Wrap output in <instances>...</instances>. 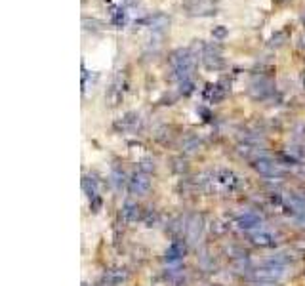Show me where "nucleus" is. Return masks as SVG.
<instances>
[{
	"label": "nucleus",
	"mask_w": 305,
	"mask_h": 286,
	"mask_svg": "<svg viewBox=\"0 0 305 286\" xmlns=\"http://www.w3.org/2000/svg\"><path fill=\"white\" fill-rule=\"evenodd\" d=\"M185 254H187V244H185L183 238H178V240H174L166 248V252H164V262L168 265H176V263H180L181 260L185 258Z\"/></svg>",
	"instance_id": "423d86ee"
},
{
	"label": "nucleus",
	"mask_w": 305,
	"mask_h": 286,
	"mask_svg": "<svg viewBox=\"0 0 305 286\" xmlns=\"http://www.w3.org/2000/svg\"><path fill=\"white\" fill-rule=\"evenodd\" d=\"M202 61L208 69H221L223 67V57H221V50L217 44H206L204 52H202Z\"/></svg>",
	"instance_id": "6e6552de"
},
{
	"label": "nucleus",
	"mask_w": 305,
	"mask_h": 286,
	"mask_svg": "<svg viewBox=\"0 0 305 286\" xmlns=\"http://www.w3.org/2000/svg\"><path fill=\"white\" fill-rule=\"evenodd\" d=\"M300 40H302V42H300V46H304V48H305V35L302 36V38H300Z\"/></svg>",
	"instance_id": "cd10ccee"
},
{
	"label": "nucleus",
	"mask_w": 305,
	"mask_h": 286,
	"mask_svg": "<svg viewBox=\"0 0 305 286\" xmlns=\"http://www.w3.org/2000/svg\"><path fill=\"white\" fill-rule=\"evenodd\" d=\"M124 4H128V6H134V4H138V0H122Z\"/></svg>",
	"instance_id": "bb28decb"
},
{
	"label": "nucleus",
	"mask_w": 305,
	"mask_h": 286,
	"mask_svg": "<svg viewBox=\"0 0 305 286\" xmlns=\"http://www.w3.org/2000/svg\"><path fill=\"white\" fill-rule=\"evenodd\" d=\"M200 229H202V221H200V217H198V215H193V217H191V221L185 225L187 237H189L191 240H195L198 235H200Z\"/></svg>",
	"instance_id": "f3484780"
},
{
	"label": "nucleus",
	"mask_w": 305,
	"mask_h": 286,
	"mask_svg": "<svg viewBox=\"0 0 305 286\" xmlns=\"http://www.w3.org/2000/svg\"><path fill=\"white\" fill-rule=\"evenodd\" d=\"M204 95L208 97L210 103H219L225 99L227 95V88H223V84H208V88L204 92Z\"/></svg>",
	"instance_id": "ddd939ff"
},
{
	"label": "nucleus",
	"mask_w": 305,
	"mask_h": 286,
	"mask_svg": "<svg viewBox=\"0 0 305 286\" xmlns=\"http://www.w3.org/2000/svg\"><path fill=\"white\" fill-rule=\"evenodd\" d=\"M235 223H236V227H238L240 231L254 233V231H258V229H263V217L258 214V212H254V210L242 212V214L236 217Z\"/></svg>",
	"instance_id": "20e7f679"
},
{
	"label": "nucleus",
	"mask_w": 305,
	"mask_h": 286,
	"mask_svg": "<svg viewBox=\"0 0 305 286\" xmlns=\"http://www.w3.org/2000/svg\"><path fill=\"white\" fill-rule=\"evenodd\" d=\"M298 258L292 254L290 250H281V252H275L271 256L269 260L265 263H271V265H279V267H290Z\"/></svg>",
	"instance_id": "9b49d317"
},
{
	"label": "nucleus",
	"mask_w": 305,
	"mask_h": 286,
	"mask_svg": "<svg viewBox=\"0 0 305 286\" xmlns=\"http://www.w3.org/2000/svg\"><path fill=\"white\" fill-rule=\"evenodd\" d=\"M304 23H305V14H304Z\"/></svg>",
	"instance_id": "c756f323"
},
{
	"label": "nucleus",
	"mask_w": 305,
	"mask_h": 286,
	"mask_svg": "<svg viewBox=\"0 0 305 286\" xmlns=\"http://www.w3.org/2000/svg\"><path fill=\"white\" fill-rule=\"evenodd\" d=\"M141 214H143L141 212V206L138 202H134V200H126L124 204H122V208H120V215H122V219H124L126 223H136L138 219L143 217Z\"/></svg>",
	"instance_id": "1a4fd4ad"
},
{
	"label": "nucleus",
	"mask_w": 305,
	"mask_h": 286,
	"mask_svg": "<svg viewBox=\"0 0 305 286\" xmlns=\"http://www.w3.org/2000/svg\"><path fill=\"white\" fill-rule=\"evenodd\" d=\"M304 88H305V74H304Z\"/></svg>",
	"instance_id": "c85d7f7f"
},
{
	"label": "nucleus",
	"mask_w": 305,
	"mask_h": 286,
	"mask_svg": "<svg viewBox=\"0 0 305 286\" xmlns=\"http://www.w3.org/2000/svg\"><path fill=\"white\" fill-rule=\"evenodd\" d=\"M200 145H202V142L198 140L197 136H187V138L183 140V143H181V147H183L185 153H195V151L200 149Z\"/></svg>",
	"instance_id": "6ab92c4d"
},
{
	"label": "nucleus",
	"mask_w": 305,
	"mask_h": 286,
	"mask_svg": "<svg viewBox=\"0 0 305 286\" xmlns=\"http://www.w3.org/2000/svg\"><path fill=\"white\" fill-rule=\"evenodd\" d=\"M157 166H155V161H151V159H143V161L140 162V170L145 172V174H149L151 170H155Z\"/></svg>",
	"instance_id": "4be33fe9"
},
{
	"label": "nucleus",
	"mask_w": 305,
	"mask_h": 286,
	"mask_svg": "<svg viewBox=\"0 0 305 286\" xmlns=\"http://www.w3.org/2000/svg\"><path fill=\"white\" fill-rule=\"evenodd\" d=\"M151 189V178L149 174H145L141 170H136L130 178H128V193L134 197H143Z\"/></svg>",
	"instance_id": "7ed1b4c3"
},
{
	"label": "nucleus",
	"mask_w": 305,
	"mask_h": 286,
	"mask_svg": "<svg viewBox=\"0 0 305 286\" xmlns=\"http://www.w3.org/2000/svg\"><path fill=\"white\" fill-rule=\"evenodd\" d=\"M101 206H103V198L101 197H95L90 200V208L94 210V212H99L101 210Z\"/></svg>",
	"instance_id": "b1692460"
},
{
	"label": "nucleus",
	"mask_w": 305,
	"mask_h": 286,
	"mask_svg": "<svg viewBox=\"0 0 305 286\" xmlns=\"http://www.w3.org/2000/svg\"><path fill=\"white\" fill-rule=\"evenodd\" d=\"M212 36H214L215 40H223L225 36H227V29L225 27H214V31H212Z\"/></svg>",
	"instance_id": "5701e85b"
},
{
	"label": "nucleus",
	"mask_w": 305,
	"mask_h": 286,
	"mask_svg": "<svg viewBox=\"0 0 305 286\" xmlns=\"http://www.w3.org/2000/svg\"><path fill=\"white\" fill-rule=\"evenodd\" d=\"M273 82L265 76H256L250 84V95L254 99H267L269 95H273Z\"/></svg>",
	"instance_id": "39448f33"
},
{
	"label": "nucleus",
	"mask_w": 305,
	"mask_h": 286,
	"mask_svg": "<svg viewBox=\"0 0 305 286\" xmlns=\"http://www.w3.org/2000/svg\"><path fill=\"white\" fill-rule=\"evenodd\" d=\"M113 12H111V19H113V23L117 25V27H122L126 21V14L120 10V8H111Z\"/></svg>",
	"instance_id": "412c9836"
},
{
	"label": "nucleus",
	"mask_w": 305,
	"mask_h": 286,
	"mask_svg": "<svg viewBox=\"0 0 305 286\" xmlns=\"http://www.w3.org/2000/svg\"><path fill=\"white\" fill-rule=\"evenodd\" d=\"M215 181L217 183H221L225 189H229V191H236L238 187H240V178L235 174L233 170H219L217 174H215Z\"/></svg>",
	"instance_id": "9d476101"
},
{
	"label": "nucleus",
	"mask_w": 305,
	"mask_h": 286,
	"mask_svg": "<svg viewBox=\"0 0 305 286\" xmlns=\"http://www.w3.org/2000/svg\"><path fill=\"white\" fill-rule=\"evenodd\" d=\"M82 189H84L86 197L90 198V200L99 197V183H97V179H94L92 176H84L82 178Z\"/></svg>",
	"instance_id": "4468645a"
},
{
	"label": "nucleus",
	"mask_w": 305,
	"mask_h": 286,
	"mask_svg": "<svg viewBox=\"0 0 305 286\" xmlns=\"http://www.w3.org/2000/svg\"><path fill=\"white\" fill-rule=\"evenodd\" d=\"M195 92V80L193 78H185L180 82V94L181 95H191Z\"/></svg>",
	"instance_id": "aec40b11"
},
{
	"label": "nucleus",
	"mask_w": 305,
	"mask_h": 286,
	"mask_svg": "<svg viewBox=\"0 0 305 286\" xmlns=\"http://www.w3.org/2000/svg\"><path fill=\"white\" fill-rule=\"evenodd\" d=\"M250 242L259 248H273L279 242V235L267 231V229H258V231L250 233Z\"/></svg>",
	"instance_id": "0eeeda50"
},
{
	"label": "nucleus",
	"mask_w": 305,
	"mask_h": 286,
	"mask_svg": "<svg viewBox=\"0 0 305 286\" xmlns=\"http://www.w3.org/2000/svg\"><path fill=\"white\" fill-rule=\"evenodd\" d=\"M140 25H145L153 31H162L170 25V18L164 16V14H153V16H147L143 21H140Z\"/></svg>",
	"instance_id": "f8f14e48"
},
{
	"label": "nucleus",
	"mask_w": 305,
	"mask_h": 286,
	"mask_svg": "<svg viewBox=\"0 0 305 286\" xmlns=\"http://www.w3.org/2000/svg\"><path fill=\"white\" fill-rule=\"evenodd\" d=\"M252 168H254L259 176H263V178L281 179L288 174V170L284 168V164L273 161V159H269V157H258L256 161H252Z\"/></svg>",
	"instance_id": "f03ea898"
},
{
	"label": "nucleus",
	"mask_w": 305,
	"mask_h": 286,
	"mask_svg": "<svg viewBox=\"0 0 305 286\" xmlns=\"http://www.w3.org/2000/svg\"><path fill=\"white\" fill-rule=\"evenodd\" d=\"M254 286H279L277 283H254Z\"/></svg>",
	"instance_id": "a878e982"
},
{
	"label": "nucleus",
	"mask_w": 305,
	"mask_h": 286,
	"mask_svg": "<svg viewBox=\"0 0 305 286\" xmlns=\"http://www.w3.org/2000/svg\"><path fill=\"white\" fill-rule=\"evenodd\" d=\"M138 122H140V117L136 115V113H128V115H124L117 124H115V128H122V130H128V128H136L138 126Z\"/></svg>",
	"instance_id": "a211bd4d"
},
{
	"label": "nucleus",
	"mask_w": 305,
	"mask_h": 286,
	"mask_svg": "<svg viewBox=\"0 0 305 286\" xmlns=\"http://www.w3.org/2000/svg\"><path fill=\"white\" fill-rule=\"evenodd\" d=\"M103 279H105V283H107L109 286H118L126 279V273H124V269H111V271L105 273Z\"/></svg>",
	"instance_id": "2eb2a0df"
},
{
	"label": "nucleus",
	"mask_w": 305,
	"mask_h": 286,
	"mask_svg": "<svg viewBox=\"0 0 305 286\" xmlns=\"http://www.w3.org/2000/svg\"><path fill=\"white\" fill-rule=\"evenodd\" d=\"M126 181H128V179H126L124 170H120V168H113V172H111V185L115 187V191H122V187H124Z\"/></svg>",
	"instance_id": "dca6fc26"
},
{
	"label": "nucleus",
	"mask_w": 305,
	"mask_h": 286,
	"mask_svg": "<svg viewBox=\"0 0 305 286\" xmlns=\"http://www.w3.org/2000/svg\"><path fill=\"white\" fill-rule=\"evenodd\" d=\"M288 277V267H279V265H271V263H263L261 267L252 269L246 275V279L252 283H282Z\"/></svg>",
	"instance_id": "f257e3e1"
},
{
	"label": "nucleus",
	"mask_w": 305,
	"mask_h": 286,
	"mask_svg": "<svg viewBox=\"0 0 305 286\" xmlns=\"http://www.w3.org/2000/svg\"><path fill=\"white\" fill-rule=\"evenodd\" d=\"M284 38H286V35H284V33H277V35H275V36H273V38H271L269 44H271V46H281Z\"/></svg>",
	"instance_id": "393cba45"
}]
</instances>
